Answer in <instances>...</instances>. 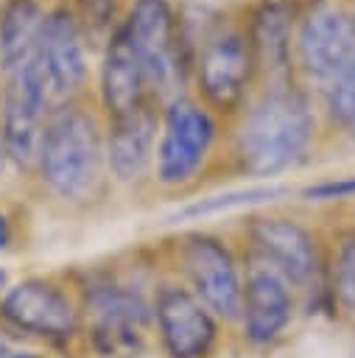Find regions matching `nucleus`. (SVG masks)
Returning a JSON list of instances; mask_svg holds the SVG:
<instances>
[{
  "label": "nucleus",
  "mask_w": 355,
  "mask_h": 358,
  "mask_svg": "<svg viewBox=\"0 0 355 358\" xmlns=\"http://www.w3.org/2000/svg\"><path fill=\"white\" fill-rule=\"evenodd\" d=\"M316 131L307 98L291 84H274L246 112L235 154L246 173L274 176L305 157Z\"/></svg>",
  "instance_id": "f257e3e1"
},
{
  "label": "nucleus",
  "mask_w": 355,
  "mask_h": 358,
  "mask_svg": "<svg viewBox=\"0 0 355 358\" xmlns=\"http://www.w3.org/2000/svg\"><path fill=\"white\" fill-rule=\"evenodd\" d=\"M36 168L56 199H92L106 168V137L98 120L84 109H56L45 123Z\"/></svg>",
  "instance_id": "f03ea898"
},
{
  "label": "nucleus",
  "mask_w": 355,
  "mask_h": 358,
  "mask_svg": "<svg viewBox=\"0 0 355 358\" xmlns=\"http://www.w3.org/2000/svg\"><path fill=\"white\" fill-rule=\"evenodd\" d=\"M143 285L126 277H101L92 280L78 305L81 327L87 338L106 358H131L143 350L148 330H154V308Z\"/></svg>",
  "instance_id": "7ed1b4c3"
},
{
  "label": "nucleus",
  "mask_w": 355,
  "mask_h": 358,
  "mask_svg": "<svg viewBox=\"0 0 355 358\" xmlns=\"http://www.w3.org/2000/svg\"><path fill=\"white\" fill-rule=\"evenodd\" d=\"M179 271L190 294L226 324L240 319L243 268L235 252L210 232H187L179 241Z\"/></svg>",
  "instance_id": "20e7f679"
},
{
  "label": "nucleus",
  "mask_w": 355,
  "mask_h": 358,
  "mask_svg": "<svg viewBox=\"0 0 355 358\" xmlns=\"http://www.w3.org/2000/svg\"><path fill=\"white\" fill-rule=\"evenodd\" d=\"M215 143L212 115L187 101L173 98L159 117V137L154 154V176L162 187H184L204 168Z\"/></svg>",
  "instance_id": "39448f33"
},
{
  "label": "nucleus",
  "mask_w": 355,
  "mask_h": 358,
  "mask_svg": "<svg viewBox=\"0 0 355 358\" xmlns=\"http://www.w3.org/2000/svg\"><path fill=\"white\" fill-rule=\"evenodd\" d=\"M294 285L266 260L249 252L243 266V294H240V336L249 347H274L294 322L296 313Z\"/></svg>",
  "instance_id": "423d86ee"
},
{
  "label": "nucleus",
  "mask_w": 355,
  "mask_h": 358,
  "mask_svg": "<svg viewBox=\"0 0 355 358\" xmlns=\"http://www.w3.org/2000/svg\"><path fill=\"white\" fill-rule=\"evenodd\" d=\"M154 336L165 358H210L218 344V319L184 282H159L151 296Z\"/></svg>",
  "instance_id": "0eeeda50"
},
{
  "label": "nucleus",
  "mask_w": 355,
  "mask_h": 358,
  "mask_svg": "<svg viewBox=\"0 0 355 358\" xmlns=\"http://www.w3.org/2000/svg\"><path fill=\"white\" fill-rule=\"evenodd\" d=\"M249 252L274 266L296 294H310L321 277V252L307 227L285 215H257L246 227Z\"/></svg>",
  "instance_id": "6e6552de"
},
{
  "label": "nucleus",
  "mask_w": 355,
  "mask_h": 358,
  "mask_svg": "<svg viewBox=\"0 0 355 358\" xmlns=\"http://www.w3.org/2000/svg\"><path fill=\"white\" fill-rule=\"evenodd\" d=\"M0 313L11 327L48 341H67L81 330L78 299L42 277L11 285L0 299Z\"/></svg>",
  "instance_id": "1a4fd4ad"
},
{
  "label": "nucleus",
  "mask_w": 355,
  "mask_h": 358,
  "mask_svg": "<svg viewBox=\"0 0 355 358\" xmlns=\"http://www.w3.org/2000/svg\"><path fill=\"white\" fill-rule=\"evenodd\" d=\"M120 31L129 36L148 90L165 92L179 78V39H176V22L168 0H137Z\"/></svg>",
  "instance_id": "9d476101"
},
{
  "label": "nucleus",
  "mask_w": 355,
  "mask_h": 358,
  "mask_svg": "<svg viewBox=\"0 0 355 358\" xmlns=\"http://www.w3.org/2000/svg\"><path fill=\"white\" fill-rule=\"evenodd\" d=\"M31 64L36 70V78L42 81L50 106H59L81 87L87 76V56L70 11L59 8L42 20Z\"/></svg>",
  "instance_id": "9b49d317"
},
{
  "label": "nucleus",
  "mask_w": 355,
  "mask_h": 358,
  "mask_svg": "<svg viewBox=\"0 0 355 358\" xmlns=\"http://www.w3.org/2000/svg\"><path fill=\"white\" fill-rule=\"evenodd\" d=\"M50 112L42 81L36 78L34 64L28 62L8 76V87L0 109V140L8 159L20 168L36 165L39 143L45 134V115Z\"/></svg>",
  "instance_id": "f8f14e48"
},
{
  "label": "nucleus",
  "mask_w": 355,
  "mask_h": 358,
  "mask_svg": "<svg viewBox=\"0 0 355 358\" xmlns=\"http://www.w3.org/2000/svg\"><path fill=\"white\" fill-rule=\"evenodd\" d=\"M254 48L240 31H218L212 34L196 64V78H198V92L204 101L221 112L235 109L254 73Z\"/></svg>",
  "instance_id": "ddd939ff"
},
{
  "label": "nucleus",
  "mask_w": 355,
  "mask_h": 358,
  "mask_svg": "<svg viewBox=\"0 0 355 358\" xmlns=\"http://www.w3.org/2000/svg\"><path fill=\"white\" fill-rule=\"evenodd\" d=\"M157 137H159V117L148 101L123 115H115L106 131L109 173L123 185L140 182L154 168Z\"/></svg>",
  "instance_id": "4468645a"
},
{
  "label": "nucleus",
  "mask_w": 355,
  "mask_h": 358,
  "mask_svg": "<svg viewBox=\"0 0 355 358\" xmlns=\"http://www.w3.org/2000/svg\"><path fill=\"white\" fill-rule=\"evenodd\" d=\"M355 34V17L338 8H319L313 11L302 28H299V62L302 70L321 84L324 76L333 70V64L341 59V53L347 50L349 39Z\"/></svg>",
  "instance_id": "2eb2a0df"
},
{
  "label": "nucleus",
  "mask_w": 355,
  "mask_h": 358,
  "mask_svg": "<svg viewBox=\"0 0 355 358\" xmlns=\"http://www.w3.org/2000/svg\"><path fill=\"white\" fill-rule=\"evenodd\" d=\"M145 92H148V81H145L143 64L129 36L117 28L106 45L103 64H101V98L109 117L145 103Z\"/></svg>",
  "instance_id": "dca6fc26"
},
{
  "label": "nucleus",
  "mask_w": 355,
  "mask_h": 358,
  "mask_svg": "<svg viewBox=\"0 0 355 358\" xmlns=\"http://www.w3.org/2000/svg\"><path fill=\"white\" fill-rule=\"evenodd\" d=\"M42 20H45V14L31 0H20L6 8V14L0 20V64H3L6 76L17 73L20 67H25L34 59Z\"/></svg>",
  "instance_id": "f3484780"
},
{
  "label": "nucleus",
  "mask_w": 355,
  "mask_h": 358,
  "mask_svg": "<svg viewBox=\"0 0 355 358\" xmlns=\"http://www.w3.org/2000/svg\"><path fill=\"white\" fill-rule=\"evenodd\" d=\"M330 117L355 137V34L341 53V59L333 64V70L319 84Z\"/></svg>",
  "instance_id": "a211bd4d"
},
{
  "label": "nucleus",
  "mask_w": 355,
  "mask_h": 358,
  "mask_svg": "<svg viewBox=\"0 0 355 358\" xmlns=\"http://www.w3.org/2000/svg\"><path fill=\"white\" fill-rule=\"evenodd\" d=\"M257 53L268 62L266 67L277 76H282L288 70V53H291V34H288V20L277 11V8H266L257 20Z\"/></svg>",
  "instance_id": "6ab92c4d"
},
{
  "label": "nucleus",
  "mask_w": 355,
  "mask_h": 358,
  "mask_svg": "<svg viewBox=\"0 0 355 358\" xmlns=\"http://www.w3.org/2000/svg\"><path fill=\"white\" fill-rule=\"evenodd\" d=\"M333 294L355 313V235L344 238L333 260Z\"/></svg>",
  "instance_id": "aec40b11"
},
{
  "label": "nucleus",
  "mask_w": 355,
  "mask_h": 358,
  "mask_svg": "<svg viewBox=\"0 0 355 358\" xmlns=\"http://www.w3.org/2000/svg\"><path fill=\"white\" fill-rule=\"evenodd\" d=\"M280 193H282V187H249V190H235V193H226V196H218V199L198 201V204L187 207L184 215H201V213H218V210H226V207L254 204V201L274 199V196H280Z\"/></svg>",
  "instance_id": "412c9836"
},
{
  "label": "nucleus",
  "mask_w": 355,
  "mask_h": 358,
  "mask_svg": "<svg viewBox=\"0 0 355 358\" xmlns=\"http://www.w3.org/2000/svg\"><path fill=\"white\" fill-rule=\"evenodd\" d=\"M349 196H355V173L341 179H327L305 190V199H349Z\"/></svg>",
  "instance_id": "4be33fe9"
},
{
  "label": "nucleus",
  "mask_w": 355,
  "mask_h": 358,
  "mask_svg": "<svg viewBox=\"0 0 355 358\" xmlns=\"http://www.w3.org/2000/svg\"><path fill=\"white\" fill-rule=\"evenodd\" d=\"M0 358H34L31 352H22V350H14L8 341L0 338Z\"/></svg>",
  "instance_id": "5701e85b"
},
{
  "label": "nucleus",
  "mask_w": 355,
  "mask_h": 358,
  "mask_svg": "<svg viewBox=\"0 0 355 358\" xmlns=\"http://www.w3.org/2000/svg\"><path fill=\"white\" fill-rule=\"evenodd\" d=\"M6 243H8V221L0 213V249H6Z\"/></svg>",
  "instance_id": "b1692460"
},
{
  "label": "nucleus",
  "mask_w": 355,
  "mask_h": 358,
  "mask_svg": "<svg viewBox=\"0 0 355 358\" xmlns=\"http://www.w3.org/2000/svg\"><path fill=\"white\" fill-rule=\"evenodd\" d=\"M3 157H6V151H3V140H0V171H3Z\"/></svg>",
  "instance_id": "393cba45"
},
{
  "label": "nucleus",
  "mask_w": 355,
  "mask_h": 358,
  "mask_svg": "<svg viewBox=\"0 0 355 358\" xmlns=\"http://www.w3.org/2000/svg\"><path fill=\"white\" fill-rule=\"evenodd\" d=\"M3 282H6V274H3V268H0V285H3Z\"/></svg>",
  "instance_id": "a878e982"
}]
</instances>
